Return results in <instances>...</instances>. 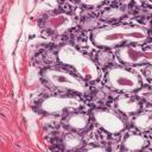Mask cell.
<instances>
[{
    "instance_id": "6da1fadb",
    "label": "cell",
    "mask_w": 152,
    "mask_h": 152,
    "mask_svg": "<svg viewBox=\"0 0 152 152\" xmlns=\"http://www.w3.org/2000/svg\"><path fill=\"white\" fill-rule=\"evenodd\" d=\"M94 45L101 49L120 48L126 44H144L150 40L145 27L129 24H116L94 30L90 34Z\"/></svg>"
},
{
    "instance_id": "7a4b0ae2",
    "label": "cell",
    "mask_w": 152,
    "mask_h": 152,
    "mask_svg": "<svg viewBox=\"0 0 152 152\" xmlns=\"http://www.w3.org/2000/svg\"><path fill=\"white\" fill-rule=\"evenodd\" d=\"M57 58L61 63L70 65L86 81H96L101 72L99 65L87 55L70 44L62 45L57 51Z\"/></svg>"
},
{
    "instance_id": "3957f363",
    "label": "cell",
    "mask_w": 152,
    "mask_h": 152,
    "mask_svg": "<svg viewBox=\"0 0 152 152\" xmlns=\"http://www.w3.org/2000/svg\"><path fill=\"white\" fill-rule=\"evenodd\" d=\"M107 86L120 93H133L137 91L142 84L140 76L125 66H112L106 72Z\"/></svg>"
},
{
    "instance_id": "277c9868",
    "label": "cell",
    "mask_w": 152,
    "mask_h": 152,
    "mask_svg": "<svg viewBox=\"0 0 152 152\" xmlns=\"http://www.w3.org/2000/svg\"><path fill=\"white\" fill-rule=\"evenodd\" d=\"M43 78L48 84L57 89L69 90L81 95L89 93L88 86L83 80L62 69H56V68L45 69L43 72Z\"/></svg>"
},
{
    "instance_id": "5b68a950",
    "label": "cell",
    "mask_w": 152,
    "mask_h": 152,
    "mask_svg": "<svg viewBox=\"0 0 152 152\" xmlns=\"http://www.w3.org/2000/svg\"><path fill=\"white\" fill-rule=\"evenodd\" d=\"M84 104V102L82 101V99H80L78 96H49L45 97L40 104L39 108L40 110H43L46 114H51V115H57V114H62L65 110H74V109H80L82 108Z\"/></svg>"
},
{
    "instance_id": "8992f818",
    "label": "cell",
    "mask_w": 152,
    "mask_h": 152,
    "mask_svg": "<svg viewBox=\"0 0 152 152\" xmlns=\"http://www.w3.org/2000/svg\"><path fill=\"white\" fill-rule=\"evenodd\" d=\"M116 57L125 65H152V48L124 45L118 49Z\"/></svg>"
},
{
    "instance_id": "52a82bcc",
    "label": "cell",
    "mask_w": 152,
    "mask_h": 152,
    "mask_svg": "<svg viewBox=\"0 0 152 152\" xmlns=\"http://www.w3.org/2000/svg\"><path fill=\"white\" fill-rule=\"evenodd\" d=\"M95 122L110 134H119L126 128V122L120 114L113 109L97 108L91 112Z\"/></svg>"
},
{
    "instance_id": "ba28073f",
    "label": "cell",
    "mask_w": 152,
    "mask_h": 152,
    "mask_svg": "<svg viewBox=\"0 0 152 152\" xmlns=\"http://www.w3.org/2000/svg\"><path fill=\"white\" fill-rule=\"evenodd\" d=\"M74 25V19L66 13H58L44 19L43 27L51 34H63Z\"/></svg>"
},
{
    "instance_id": "9c48e42d",
    "label": "cell",
    "mask_w": 152,
    "mask_h": 152,
    "mask_svg": "<svg viewBox=\"0 0 152 152\" xmlns=\"http://www.w3.org/2000/svg\"><path fill=\"white\" fill-rule=\"evenodd\" d=\"M114 106L118 112H120L121 114H125V115H135L141 109L140 102L137 99L127 96V95L118 96L116 100L114 101Z\"/></svg>"
},
{
    "instance_id": "30bf717a",
    "label": "cell",
    "mask_w": 152,
    "mask_h": 152,
    "mask_svg": "<svg viewBox=\"0 0 152 152\" xmlns=\"http://www.w3.org/2000/svg\"><path fill=\"white\" fill-rule=\"evenodd\" d=\"M89 124H90V119L89 115L86 113H71L64 120V125L76 132L87 129L89 127Z\"/></svg>"
},
{
    "instance_id": "8fae6325",
    "label": "cell",
    "mask_w": 152,
    "mask_h": 152,
    "mask_svg": "<svg viewBox=\"0 0 152 152\" xmlns=\"http://www.w3.org/2000/svg\"><path fill=\"white\" fill-rule=\"evenodd\" d=\"M148 140L145 135L139 133H131L122 140V150L125 151H138L147 147Z\"/></svg>"
},
{
    "instance_id": "7c38bea8",
    "label": "cell",
    "mask_w": 152,
    "mask_h": 152,
    "mask_svg": "<svg viewBox=\"0 0 152 152\" xmlns=\"http://www.w3.org/2000/svg\"><path fill=\"white\" fill-rule=\"evenodd\" d=\"M132 124L139 132L152 131V110L135 114V116L132 120Z\"/></svg>"
},
{
    "instance_id": "4fadbf2b",
    "label": "cell",
    "mask_w": 152,
    "mask_h": 152,
    "mask_svg": "<svg viewBox=\"0 0 152 152\" xmlns=\"http://www.w3.org/2000/svg\"><path fill=\"white\" fill-rule=\"evenodd\" d=\"M82 145H83V139L76 131L66 133L63 138V147L65 150H69V151L78 150L82 147Z\"/></svg>"
},
{
    "instance_id": "5bb4252c",
    "label": "cell",
    "mask_w": 152,
    "mask_h": 152,
    "mask_svg": "<svg viewBox=\"0 0 152 152\" xmlns=\"http://www.w3.org/2000/svg\"><path fill=\"white\" fill-rule=\"evenodd\" d=\"M125 15H126V12L122 7H110L101 12V20L110 23V21L120 20Z\"/></svg>"
},
{
    "instance_id": "9a60e30c",
    "label": "cell",
    "mask_w": 152,
    "mask_h": 152,
    "mask_svg": "<svg viewBox=\"0 0 152 152\" xmlns=\"http://www.w3.org/2000/svg\"><path fill=\"white\" fill-rule=\"evenodd\" d=\"M137 96L141 102L152 106V88L150 86H141L137 90Z\"/></svg>"
},
{
    "instance_id": "2e32d148",
    "label": "cell",
    "mask_w": 152,
    "mask_h": 152,
    "mask_svg": "<svg viewBox=\"0 0 152 152\" xmlns=\"http://www.w3.org/2000/svg\"><path fill=\"white\" fill-rule=\"evenodd\" d=\"M96 61L99 62V64L101 66H107V65H109L114 61V56L109 51H107V49H102L101 51L97 52Z\"/></svg>"
},
{
    "instance_id": "e0dca14e",
    "label": "cell",
    "mask_w": 152,
    "mask_h": 152,
    "mask_svg": "<svg viewBox=\"0 0 152 152\" xmlns=\"http://www.w3.org/2000/svg\"><path fill=\"white\" fill-rule=\"evenodd\" d=\"M86 7H97L104 2V0H77Z\"/></svg>"
},
{
    "instance_id": "ac0fdd59",
    "label": "cell",
    "mask_w": 152,
    "mask_h": 152,
    "mask_svg": "<svg viewBox=\"0 0 152 152\" xmlns=\"http://www.w3.org/2000/svg\"><path fill=\"white\" fill-rule=\"evenodd\" d=\"M97 21L94 18H87L82 21V27L83 28H97Z\"/></svg>"
},
{
    "instance_id": "d6986e66",
    "label": "cell",
    "mask_w": 152,
    "mask_h": 152,
    "mask_svg": "<svg viewBox=\"0 0 152 152\" xmlns=\"http://www.w3.org/2000/svg\"><path fill=\"white\" fill-rule=\"evenodd\" d=\"M142 74H144V76H145L148 81H152V65L146 66V68L142 70Z\"/></svg>"
},
{
    "instance_id": "ffe728a7",
    "label": "cell",
    "mask_w": 152,
    "mask_h": 152,
    "mask_svg": "<svg viewBox=\"0 0 152 152\" xmlns=\"http://www.w3.org/2000/svg\"><path fill=\"white\" fill-rule=\"evenodd\" d=\"M84 150H87V151H106V147H103V146H87V147H84Z\"/></svg>"
},
{
    "instance_id": "44dd1931",
    "label": "cell",
    "mask_w": 152,
    "mask_h": 152,
    "mask_svg": "<svg viewBox=\"0 0 152 152\" xmlns=\"http://www.w3.org/2000/svg\"><path fill=\"white\" fill-rule=\"evenodd\" d=\"M144 4H146V5H148V6H151L152 7V0H141Z\"/></svg>"
}]
</instances>
